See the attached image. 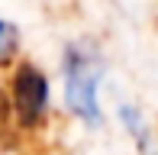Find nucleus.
<instances>
[{
  "instance_id": "nucleus-1",
  "label": "nucleus",
  "mask_w": 158,
  "mask_h": 155,
  "mask_svg": "<svg viewBox=\"0 0 158 155\" xmlns=\"http://www.w3.org/2000/svg\"><path fill=\"white\" fill-rule=\"evenodd\" d=\"M97 84H100L97 55L84 45H68V52H64V100H68L71 113L90 126L100 123Z\"/></svg>"
},
{
  "instance_id": "nucleus-2",
  "label": "nucleus",
  "mask_w": 158,
  "mask_h": 155,
  "mask_svg": "<svg viewBox=\"0 0 158 155\" xmlns=\"http://www.w3.org/2000/svg\"><path fill=\"white\" fill-rule=\"evenodd\" d=\"M13 103L23 126H35L48 107V81L39 68L23 65L13 78Z\"/></svg>"
},
{
  "instance_id": "nucleus-3",
  "label": "nucleus",
  "mask_w": 158,
  "mask_h": 155,
  "mask_svg": "<svg viewBox=\"0 0 158 155\" xmlns=\"http://www.w3.org/2000/svg\"><path fill=\"white\" fill-rule=\"evenodd\" d=\"M6 45H13V29L0 19V48H6Z\"/></svg>"
}]
</instances>
